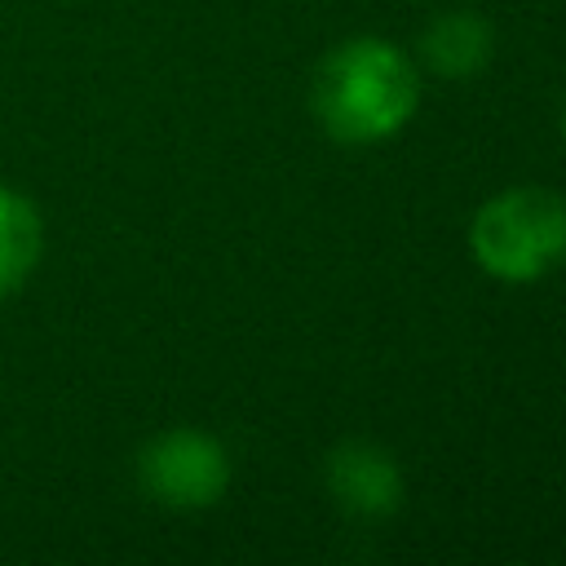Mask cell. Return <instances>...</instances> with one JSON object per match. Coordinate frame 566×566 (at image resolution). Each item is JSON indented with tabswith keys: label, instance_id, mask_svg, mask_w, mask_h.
Masks as SVG:
<instances>
[{
	"label": "cell",
	"instance_id": "cell-1",
	"mask_svg": "<svg viewBox=\"0 0 566 566\" xmlns=\"http://www.w3.org/2000/svg\"><path fill=\"white\" fill-rule=\"evenodd\" d=\"M420 102V71L411 57L380 40V35H354L340 40L314 71L310 106L332 142L345 146H371L394 137Z\"/></svg>",
	"mask_w": 566,
	"mask_h": 566
},
{
	"label": "cell",
	"instance_id": "cell-2",
	"mask_svg": "<svg viewBox=\"0 0 566 566\" xmlns=\"http://www.w3.org/2000/svg\"><path fill=\"white\" fill-rule=\"evenodd\" d=\"M469 248L500 283H531L566 256V199L544 186H513L473 212Z\"/></svg>",
	"mask_w": 566,
	"mask_h": 566
},
{
	"label": "cell",
	"instance_id": "cell-3",
	"mask_svg": "<svg viewBox=\"0 0 566 566\" xmlns=\"http://www.w3.org/2000/svg\"><path fill=\"white\" fill-rule=\"evenodd\" d=\"M137 482L142 491L164 509H208L226 495L230 482V455L226 447L190 424L155 433L137 455Z\"/></svg>",
	"mask_w": 566,
	"mask_h": 566
},
{
	"label": "cell",
	"instance_id": "cell-4",
	"mask_svg": "<svg viewBox=\"0 0 566 566\" xmlns=\"http://www.w3.org/2000/svg\"><path fill=\"white\" fill-rule=\"evenodd\" d=\"M327 491L354 517H389L402 504V473L376 442H340L327 455Z\"/></svg>",
	"mask_w": 566,
	"mask_h": 566
},
{
	"label": "cell",
	"instance_id": "cell-5",
	"mask_svg": "<svg viewBox=\"0 0 566 566\" xmlns=\"http://www.w3.org/2000/svg\"><path fill=\"white\" fill-rule=\"evenodd\" d=\"M44 256V217L31 195L0 181V301L18 296Z\"/></svg>",
	"mask_w": 566,
	"mask_h": 566
},
{
	"label": "cell",
	"instance_id": "cell-6",
	"mask_svg": "<svg viewBox=\"0 0 566 566\" xmlns=\"http://www.w3.org/2000/svg\"><path fill=\"white\" fill-rule=\"evenodd\" d=\"M420 53L433 75L442 80H469L491 57V27L478 13H442L424 35Z\"/></svg>",
	"mask_w": 566,
	"mask_h": 566
},
{
	"label": "cell",
	"instance_id": "cell-7",
	"mask_svg": "<svg viewBox=\"0 0 566 566\" xmlns=\"http://www.w3.org/2000/svg\"><path fill=\"white\" fill-rule=\"evenodd\" d=\"M562 137H566V115H562Z\"/></svg>",
	"mask_w": 566,
	"mask_h": 566
}]
</instances>
